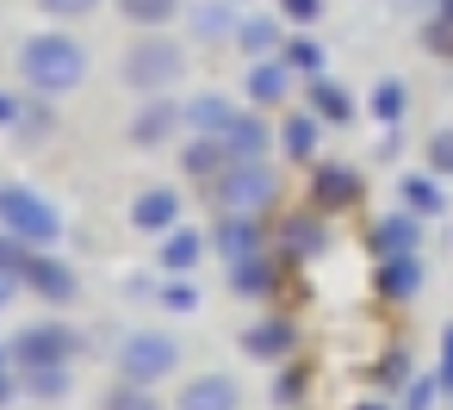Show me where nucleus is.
Returning <instances> with one entry per match:
<instances>
[{"instance_id": "26", "label": "nucleus", "mask_w": 453, "mask_h": 410, "mask_svg": "<svg viewBox=\"0 0 453 410\" xmlns=\"http://www.w3.org/2000/svg\"><path fill=\"white\" fill-rule=\"evenodd\" d=\"M379 292H385L391 305H410V298L422 292V261H416V255H385V261H379Z\"/></svg>"}, {"instance_id": "30", "label": "nucleus", "mask_w": 453, "mask_h": 410, "mask_svg": "<svg viewBox=\"0 0 453 410\" xmlns=\"http://www.w3.org/2000/svg\"><path fill=\"white\" fill-rule=\"evenodd\" d=\"M323 249V212H304V218H286V255L304 261Z\"/></svg>"}, {"instance_id": "24", "label": "nucleus", "mask_w": 453, "mask_h": 410, "mask_svg": "<svg viewBox=\"0 0 453 410\" xmlns=\"http://www.w3.org/2000/svg\"><path fill=\"white\" fill-rule=\"evenodd\" d=\"M273 286H280V267L267 261V249L230 261V292H236V298H273Z\"/></svg>"}, {"instance_id": "18", "label": "nucleus", "mask_w": 453, "mask_h": 410, "mask_svg": "<svg viewBox=\"0 0 453 410\" xmlns=\"http://www.w3.org/2000/svg\"><path fill=\"white\" fill-rule=\"evenodd\" d=\"M280 44H286V32H280V13H242V26H236V50H242L249 63H261V57H280Z\"/></svg>"}, {"instance_id": "3", "label": "nucleus", "mask_w": 453, "mask_h": 410, "mask_svg": "<svg viewBox=\"0 0 453 410\" xmlns=\"http://www.w3.org/2000/svg\"><path fill=\"white\" fill-rule=\"evenodd\" d=\"M205 193L230 218H267L280 205V168H267V162H230Z\"/></svg>"}, {"instance_id": "35", "label": "nucleus", "mask_w": 453, "mask_h": 410, "mask_svg": "<svg viewBox=\"0 0 453 410\" xmlns=\"http://www.w3.org/2000/svg\"><path fill=\"white\" fill-rule=\"evenodd\" d=\"M428 174L453 181V125H441V131L428 137Z\"/></svg>"}, {"instance_id": "47", "label": "nucleus", "mask_w": 453, "mask_h": 410, "mask_svg": "<svg viewBox=\"0 0 453 410\" xmlns=\"http://www.w3.org/2000/svg\"><path fill=\"white\" fill-rule=\"evenodd\" d=\"M354 410H385V404H379V398H366V404H354Z\"/></svg>"}, {"instance_id": "29", "label": "nucleus", "mask_w": 453, "mask_h": 410, "mask_svg": "<svg viewBox=\"0 0 453 410\" xmlns=\"http://www.w3.org/2000/svg\"><path fill=\"white\" fill-rule=\"evenodd\" d=\"M366 106H372V119H379L385 131H397V125H403V112H410V88H403V81H379Z\"/></svg>"}, {"instance_id": "7", "label": "nucleus", "mask_w": 453, "mask_h": 410, "mask_svg": "<svg viewBox=\"0 0 453 410\" xmlns=\"http://www.w3.org/2000/svg\"><path fill=\"white\" fill-rule=\"evenodd\" d=\"M187 131V119H180V100H168V94H150L137 112H131V143L137 150H162V143H174Z\"/></svg>"}, {"instance_id": "25", "label": "nucleus", "mask_w": 453, "mask_h": 410, "mask_svg": "<svg viewBox=\"0 0 453 410\" xmlns=\"http://www.w3.org/2000/svg\"><path fill=\"white\" fill-rule=\"evenodd\" d=\"M304 106H311L323 125H354V100H348V88H335L329 75H311V81H304Z\"/></svg>"}, {"instance_id": "34", "label": "nucleus", "mask_w": 453, "mask_h": 410, "mask_svg": "<svg viewBox=\"0 0 453 410\" xmlns=\"http://www.w3.org/2000/svg\"><path fill=\"white\" fill-rule=\"evenodd\" d=\"M168 311H199V286H193V274H168V286L156 292Z\"/></svg>"}, {"instance_id": "48", "label": "nucleus", "mask_w": 453, "mask_h": 410, "mask_svg": "<svg viewBox=\"0 0 453 410\" xmlns=\"http://www.w3.org/2000/svg\"><path fill=\"white\" fill-rule=\"evenodd\" d=\"M230 7H242V0H230Z\"/></svg>"}, {"instance_id": "37", "label": "nucleus", "mask_w": 453, "mask_h": 410, "mask_svg": "<svg viewBox=\"0 0 453 410\" xmlns=\"http://www.w3.org/2000/svg\"><path fill=\"white\" fill-rule=\"evenodd\" d=\"M422 50H434V57H453V19H441V13H434V19L422 26Z\"/></svg>"}, {"instance_id": "21", "label": "nucleus", "mask_w": 453, "mask_h": 410, "mask_svg": "<svg viewBox=\"0 0 453 410\" xmlns=\"http://www.w3.org/2000/svg\"><path fill=\"white\" fill-rule=\"evenodd\" d=\"M397 205L416 212V218H434V212H447V181L428 174V168H422V174H403V181H397Z\"/></svg>"}, {"instance_id": "46", "label": "nucleus", "mask_w": 453, "mask_h": 410, "mask_svg": "<svg viewBox=\"0 0 453 410\" xmlns=\"http://www.w3.org/2000/svg\"><path fill=\"white\" fill-rule=\"evenodd\" d=\"M434 13H441V19H453V0H434Z\"/></svg>"}, {"instance_id": "28", "label": "nucleus", "mask_w": 453, "mask_h": 410, "mask_svg": "<svg viewBox=\"0 0 453 410\" xmlns=\"http://www.w3.org/2000/svg\"><path fill=\"white\" fill-rule=\"evenodd\" d=\"M280 63H286L298 81H311V75H323V44H317L311 32H292V38L280 44Z\"/></svg>"}, {"instance_id": "36", "label": "nucleus", "mask_w": 453, "mask_h": 410, "mask_svg": "<svg viewBox=\"0 0 453 410\" xmlns=\"http://www.w3.org/2000/svg\"><path fill=\"white\" fill-rule=\"evenodd\" d=\"M273 7H280V19H286V26L311 32V26H317V13H323V0H273Z\"/></svg>"}, {"instance_id": "42", "label": "nucleus", "mask_w": 453, "mask_h": 410, "mask_svg": "<svg viewBox=\"0 0 453 410\" xmlns=\"http://www.w3.org/2000/svg\"><path fill=\"white\" fill-rule=\"evenodd\" d=\"M379 373H385L391 385H410V354H403V348H397V354H385V367H379Z\"/></svg>"}, {"instance_id": "31", "label": "nucleus", "mask_w": 453, "mask_h": 410, "mask_svg": "<svg viewBox=\"0 0 453 410\" xmlns=\"http://www.w3.org/2000/svg\"><path fill=\"white\" fill-rule=\"evenodd\" d=\"M19 385H26L32 398H69V367H26Z\"/></svg>"}, {"instance_id": "12", "label": "nucleus", "mask_w": 453, "mask_h": 410, "mask_svg": "<svg viewBox=\"0 0 453 410\" xmlns=\"http://www.w3.org/2000/svg\"><path fill=\"white\" fill-rule=\"evenodd\" d=\"M211 249H218L224 261L261 255V249H267V236H261V218H230V212H218V224H211Z\"/></svg>"}, {"instance_id": "22", "label": "nucleus", "mask_w": 453, "mask_h": 410, "mask_svg": "<svg viewBox=\"0 0 453 410\" xmlns=\"http://www.w3.org/2000/svg\"><path fill=\"white\" fill-rule=\"evenodd\" d=\"M416 243H422V218L403 212V205L372 224V249H379V255H416Z\"/></svg>"}, {"instance_id": "44", "label": "nucleus", "mask_w": 453, "mask_h": 410, "mask_svg": "<svg viewBox=\"0 0 453 410\" xmlns=\"http://www.w3.org/2000/svg\"><path fill=\"white\" fill-rule=\"evenodd\" d=\"M7 360H13V354H7V348H0V404H7V398H13V373H7Z\"/></svg>"}, {"instance_id": "11", "label": "nucleus", "mask_w": 453, "mask_h": 410, "mask_svg": "<svg viewBox=\"0 0 453 410\" xmlns=\"http://www.w3.org/2000/svg\"><path fill=\"white\" fill-rule=\"evenodd\" d=\"M174 410H242V385L230 373H199V379H187Z\"/></svg>"}, {"instance_id": "10", "label": "nucleus", "mask_w": 453, "mask_h": 410, "mask_svg": "<svg viewBox=\"0 0 453 410\" xmlns=\"http://www.w3.org/2000/svg\"><path fill=\"white\" fill-rule=\"evenodd\" d=\"M242 94H249V106H255V112H273V106H286V100H292V69H286L280 57H261V63H249Z\"/></svg>"}, {"instance_id": "1", "label": "nucleus", "mask_w": 453, "mask_h": 410, "mask_svg": "<svg viewBox=\"0 0 453 410\" xmlns=\"http://www.w3.org/2000/svg\"><path fill=\"white\" fill-rule=\"evenodd\" d=\"M19 81L38 94V100H63L88 81V44L69 38V32H32L19 44Z\"/></svg>"}, {"instance_id": "40", "label": "nucleus", "mask_w": 453, "mask_h": 410, "mask_svg": "<svg viewBox=\"0 0 453 410\" xmlns=\"http://www.w3.org/2000/svg\"><path fill=\"white\" fill-rule=\"evenodd\" d=\"M403 391H410V398H403V410H428V404H434V391H441V379H410Z\"/></svg>"}, {"instance_id": "32", "label": "nucleus", "mask_w": 453, "mask_h": 410, "mask_svg": "<svg viewBox=\"0 0 453 410\" xmlns=\"http://www.w3.org/2000/svg\"><path fill=\"white\" fill-rule=\"evenodd\" d=\"M100 410H162V404H156V391H150V385H137V379H119V385L100 398Z\"/></svg>"}, {"instance_id": "15", "label": "nucleus", "mask_w": 453, "mask_h": 410, "mask_svg": "<svg viewBox=\"0 0 453 410\" xmlns=\"http://www.w3.org/2000/svg\"><path fill=\"white\" fill-rule=\"evenodd\" d=\"M131 224L150 230V236H168V230L180 224V193H174V187H150V193H137V199H131Z\"/></svg>"}, {"instance_id": "33", "label": "nucleus", "mask_w": 453, "mask_h": 410, "mask_svg": "<svg viewBox=\"0 0 453 410\" xmlns=\"http://www.w3.org/2000/svg\"><path fill=\"white\" fill-rule=\"evenodd\" d=\"M19 137H44V131H57V112H50V100H38V94H26V112H19V125H13Z\"/></svg>"}, {"instance_id": "39", "label": "nucleus", "mask_w": 453, "mask_h": 410, "mask_svg": "<svg viewBox=\"0 0 453 410\" xmlns=\"http://www.w3.org/2000/svg\"><path fill=\"white\" fill-rule=\"evenodd\" d=\"M292 398H304V367H286L273 379V404H292Z\"/></svg>"}, {"instance_id": "8", "label": "nucleus", "mask_w": 453, "mask_h": 410, "mask_svg": "<svg viewBox=\"0 0 453 410\" xmlns=\"http://www.w3.org/2000/svg\"><path fill=\"white\" fill-rule=\"evenodd\" d=\"M242 112H249V106H242V100H230V94H193V100H180L187 137H230Z\"/></svg>"}, {"instance_id": "38", "label": "nucleus", "mask_w": 453, "mask_h": 410, "mask_svg": "<svg viewBox=\"0 0 453 410\" xmlns=\"http://www.w3.org/2000/svg\"><path fill=\"white\" fill-rule=\"evenodd\" d=\"M38 7H44L50 19H88V13L100 7V0H38Z\"/></svg>"}, {"instance_id": "5", "label": "nucleus", "mask_w": 453, "mask_h": 410, "mask_svg": "<svg viewBox=\"0 0 453 410\" xmlns=\"http://www.w3.org/2000/svg\"><path fill=\"white\" fill-rule=\"evenodd\" d=\"M0 224H7L19 243H32V249H50V243L63 236L57 205H50V199H38L32 187H0Z\"/></svg>"}, {"instance_id": "13", "label": "nucleus", "mask_w": 453, "mask_h": 410, "mask_svg": "<svg viewBox=\"0 0 453 410\" xmlns=\"http://www.w3.org/2000/svg\"><path fill=\"white\" fill-rule=\"evenodd\" d=\"M26 286H32L38 298H50V305H69V298H75V274H69V261H57L50 249H32Z\"/></svg>"}, {"instance_id": "6", "label": "nucleus", "mask_w": 453, "mask_h": 410, "mask_svg": "<svg viewBox=\"0 0 453 410\" xmlns=\"http://www.w3.org/2000/svg\"><path fill=\"white\" fill-rule=\"evenodd\" d=\"M7 354H13L19 373H26V367H69V360L81 354V336H75L69 323H26V329L7 342Z\"/></svg>"}, {"instance_id": "9", "label": "nucleus", "mask_w": 453, "mask_h": 410, "mask_svg": "<svg viewBox=\"0 0 453 410\" xmlns=\"http://www.w3.org/2000/svg\"><path fill=\"white\" fill-rule=\"evenodd\" d=\"M360 199V168H348V162H317L311 168V212H348Z\"/></svg>"}, {"instance_id": "16", "label": "nucleus", "mask_w": 453, "mask_h": 410, "mask_svg": "<svg viewBox=\"0 0 453 410\" xmlns=\"http://www.w3.org/2000/svg\"><path fill=\"white\" fill-rule=\"evenodd\" d=\"M242 348H249L255 360H286V354L298 348V323H292V317H261V323L242 329Z\"/></svg>"}, {"instance_id": "20", "label": "nucleus", "mask_w": 453, "mask_h": 410, "mask_svg": "<svg viewBox=\"0 0 453 410\" xmlns=\"http://www.w3.org/2000/svg\"><path fill=\"white\" fill-rule=\"evenodd\" d=\"M273 137H280V150H286L292 162H311V156H317V137H323V119H317L311 106H298V112H286V119H280V131H273Z\"/></svg>"}, {"instance_id": "4", "label": "nucleus", "mask_w": 453, "mask_h": 410, "mask_svg": "<svg viewBox=\"0 0 453 410\" xmlns=\"http://www.w3.org/2000/svg\"><path fill=\"white\" fill-rule=\"evenodd\" d=\"M174 367H180V342H174L168 329H131V336L119 342V379L162 385Z\"/></svg>"}, {"instance_id": "41", "label": "nucleus", "mask_w": 453, "mask_h": 410, "mask_svg": "<svg viewBox=\"0 0 453 410\" xmlns=\"http://www.w3.org/2000/svg\"><path fill=\"white\" fill-rule=\"evenodd\" d=\"M434 379H441V391L453 398V323H447V336H441V367H434Z\"/></svg>"}, {"instance_id": "23", "label": "nucleus", "mask_w": 453, "mask_h": 410, "mask_svg": "<svg viewBox=\"0 0 453 410\" xmlns=\"http://www.w3.org/2000/svg\"><path fill=\"white\" fill-rule=\"evenodd\" d=\"M205 249H211V236H205V230L174 224V230L162 236V267H168V274H193V267L205 261Z\"/></svg>"}, {"instance_id": "19", "label": "nucleus", "mask_w": 453, "mask_h": 410, "mask_svg": "<svg viewBox=\"0 0 453 410\" xmlns=\"http://www.w3.org/2000/svg\"><path fill=\"white\" fill-rule=\"evenodd\" d=\"M273 143H280V137L267 131V119H261L255 106H249V112L236 119V131L224 137V150H230L236 162H267V150H273Z\"/></svg>"}, {"instance_id": "14", "label": "nucleus", "mask_w": 453, "mask_h": 410, "mask_svg": "<svg viewBox=\"0 0 453 410\" xmlns=\"http://www.w3.org/2000/svg\"><path fill=\"white\" fill-rule=\"evenodd\" d=\"M230 162H236V156L224 150V137H187V143H180V174L199 181V187H211Z\"/></svg>"}, {"instance_id": "27", "label": "nucleus", "mask_w": 453, "mask_h": 410, "mask_svg": "<svg viewBox=\"0 0 453 410\" xmlns=\"http://www.w3.org/2000/svg\"><path fill=\"white\" fill-rule=\"evenodd\" d=\"M119 13H125L137 32H168V26L187 13V0H119Z\"/></svg>"}, {"instance_id": "2", "label": "nucleus", "mask_w": 453, "mask_h": 410, "mask_svg": "<svg viewBox=\"0 0 453 410\" xmlns=\"http://www.w3.org/2000/svg\"><path fill=\"white\" fill-rule=\"evenodd\" d=\"M119 75H125V88L143 94V100H150V94H168V88L187 81V44L168 38V32H143V38L125 50Z\"/></svg>"}, {"instance_id": "45", "label": "nucleus", "mask_w": 453, "mask_h": 410, "mask_svg": "<svg viewBox=\"0 0 453 410\" xmlns=\"http://www.w3.org/2000/svg\"><path fill=\"white\" fill-rule=\"evenodd\" d=\"M13 286H19L13 274H0V305H7V298H13Z\"/></svg>"}, {"instance_id": "43", "label": "nucleus", "mask_w": 453, "mask_h": 410, "mask_svg": "<svg viewBox=\"0 0 453 410\" xmlns=\"http://www.w3.org/2000/svg\"><path fill=\"white\" fill-rule=\"evenodd\" d=\"M19 112H26V94H0V131H13Z\"/></svg>"}, {"instance_id": "17", "label": "nucleus", "mask_w": 453, "mask_h": 410, "mask_svg": "<svg viewBox=\"0 0 453 410\" xmlns=\"http://www.w3.org/2000/svg\"><path fill=\"white\" fill-rule=\"evenodd\" d=\"M187 26H193V38L199 44H236V26H242V13L230 7V0H199V7H187Z\"/></svg>"}]
</instances>
